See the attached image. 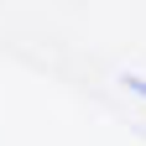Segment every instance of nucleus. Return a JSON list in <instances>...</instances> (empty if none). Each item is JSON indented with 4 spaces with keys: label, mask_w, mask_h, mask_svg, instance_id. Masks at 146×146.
Here are the masks:
<instances>
[{
    "label": "nucleus",
    "mask_w": 146,
    "mask_h": 146,
    "mask_svg": "<svg viewBox=\"0 0 146 146\" xmlns=\"http://www.w3.org/2000/svg\"><path fill=\"white\" fill-rule=\"evenodd\" d=\"M125 89H131V94H141V99H146V78H141V73H125Z\"/></svg>",
    "instance_id": "obj_1"
}]
</instances>
